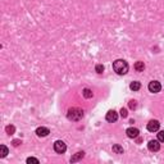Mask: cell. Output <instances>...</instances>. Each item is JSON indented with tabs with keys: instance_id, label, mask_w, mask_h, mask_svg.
Segmentation results:
<instances>
[{
	"instance_id": "1",
	"label": "cell",
	"mask_w": 164,
	"mask_h": 164,
	"mask_svg": "<svg viewBox=\"0 0 164 164\" xmlns=\"http://www.w3.org/2000/svg\"><path fill=\"white\" fill-rule=\"evenodd\" d=\"M113 69L117 72L118 75L123 76V75H126V73L128 72V64H127L126 60L117 59V60H114V62H113Z\"/></svg>"
},
{
	"instance_id": "2",
	"label": "cell",
	"mask_w": 164,
	"mask_h": 164,
	"mask_svg": "<svg viewBox=\"0 0 164 164\" xmlns=\"http://www.w3.org/2000/svg\"><path fill=\"white\" fill-rule=\"evenodd\" d=\"M67 117L69 120H80L83 117V110L80 108H71L67 113Z\"/></svg>"
},
{
	"instance_id": "10",
	"label": "cell",
	"mask_w": 164,
	"mask_h": 164,
	"mask_svg": "<svg viewBox=\"0 0 164 164\" xmlns=\"http://www.w3.org/2000/svg\"><path fill=\"white\" fill-rule=\"evenodd\" d=\"M85 157V153L83 151H78V153H76L75 155H73V157L71 158V162L72 163H75V162H78L80 159H82Z\"/></svg>"
},
{
	"instance_id": "8",
	"label": "cell",
	"mask_w": 164,
	"mask_h": 164,
	"mask_svg": "<svg viewBox=\"0 0 164 164\" xmlns=\"http://www.w3.org/2000/svg\"><path fill=\"white\" fill-rule=\"evenodd\" d=\"M159 127H160V123H159L158 120H155V119L150 120V122L148 123V129H149L150 132H155V131H158Z\"/></svg>"
},
{
	"instance_id": "17",
	"label": "cell",
	"mask_w": 164,
	"mask_h": 164,
	"mask_svg": "<svg viewBox=\"0 0 164 164\" xmlns=\"http://www.w3.org/2000/svg\"><path fill=\"white\" fill-rule=\"evenodd\" d=\"M119 113H120V117H122V118H127V115H128V112H127V109H124V108H122Z\"/></svg>"
},
{
	"instance_id": "21",
	"label": "cell",
	"mask_w": 164,
	"mask_h": 164,
	"mask_svg": "<svg viewBox=\"0 0 164 164\" xmlns=\"http://www.w3.org/2000/svg\"><path fill=\"white\" fill-rule=\"evenodd\" d=\"M136 105H137V101L136 100H131V101H129V108H131V109H135Z\"/></svg>"
},
{
	"instance_id": "12",
	"label": "cell",
	"mask_w": 164,
	"mask_h": 164,
	"mask_svg": "<svg viewBox=\"0 0 164 164\" xmlns=\"http://www.w3.org/2000/svg\"><path fill=\"white\" fill-rule=\"evenodd\" d=\"M135 69H136L137 72H144V69H145V64H144V62H136V64H135Z\"/></svg>"
},
{
	"instance_id": "14",
	"label": "cell",
	"mask_w": 164,
	"mask_h": 164,
	"mask_svg": "<svg viewBox=\"0 0 164 164\" xmlns=\"http://www.w3.org/2000/svg\"><path fill=\"white\" fill-rule=\"evenodd\" d=\"M113 151L115 153V154H123V148L120 145H113Z\"/></svg>"
},
{
	"instance_id": "5",
	"label": "cell",
	"mask_w": 164,
	"mask_h": 164,
	"mask_svg": "<svg viewBox=\"0 0 164 164\" xmlns=\"http://www.w3.org/2000/svg\"><path fill=\"white\" fill-rule=\"evenodd\" d=\"M148 149L150 151H159V149H160L159 140H150L149 144H148Z\"/></svg>"
},
{
	"instance_id": "18",
	"label": "cell",
	"mask_w": 164,
	"mask_h": 164,
	"mask_svg": "<svg viewBox=\"0 0 164 164\" xmlns=\"http://www.w3.org/2000/svg\"><path fill=\"white\" fill-rule=\"evenodd\" d=\"M95 69H96L98 73H103L104 72V66H103V64H98V66L95 67Z\"/></svg>"
},
{
	"instance_id": "22",
	"label": "cell",
	"mask_w": 164,
	"mask_h": 164,
	"mask_svg": "<svg viewBox=\"0 0 164 164\" xmlns=\"http://www.w3.org/2000/svg\"><path fill=\"white\" fill-rule=\"evenodd\" d=\"M19 144H22V141H21V140H14V141H13V146H18Z\"/></svg>"
},
{
	"instance_id": "20",
	"label": "cell",
	"mask_w": 164,
	"mask_h": 164,
	"mask_svg": "<svg viewBox=\"0 0 164 164\" xmlns=\"http://www.w3.org/2000/svg\"><path fill=\"white\" fill-rule=\"evenodd\" d=\"M27 163H38V159H36V158H27V160H26Z\"/></svg>"
},
{
	"instance_id": "9",
	"label": "cell",
	"mask_w": 164,
	"mask_h": 164,
	"mask_svg": "<svg viewBox=\"0 0 164 164\" xmlns=\"http://www.w3.org/2000/svg\"><path fill=\"white\" fill-rule=\"evenodd\" d=\"M49 133H50V131H49V128H46V127H38L36 129V135L38 137H45L49 135Z\"/></svg>"
},
{
	"instance_id": "15",
	"label": "cell",
	"mask_w": 164,
	"mask_h": 164,
	"mask_svg": "<svg viewBox=\"0 0 164 164\" xmlns=\"http://www.w3.org/2000/svg\"><path fill=\"white\" fill-rule=\"evenodd\" d=\"M82 94H83V96H85L86 99H90V98H92V96H94V94H92V91H91L90 89H85Z\"/></svg>"
},
{
	"instance_id": "7",
	"label": "cell",
	"mask_w": 164,
	"mask_h": 164,
	"mask_svg": "<svg viewBox=\"0 0 164 164\" xmlns=\"http://www.w3.org/2000/svg\"><path fill=\"white\" fill-rule=\"evenodd\" d=\"M126 133H127V136L129 137V139H136V137H139L140 131L135 127H129V128H127Z\"/></svg>"
},
{
	"instance_id": "16",
	"label": "cell",
	"mask_w": 164,
	"mask_h": 164,
	"mask_svg": "<svg viewBox=\"0 0 164 164\" xmlns=\"http://www.w3.org/2000/svg\"><path fill=\"white\" fill-rule=\"evenodd\" d=\"M5 132L8 133V135H13V133L16 132V127L14 126H7L5 127Z\"/></svg>"
},
{
	"instance_id": "3",
	"label": "cell",
	"mask_w": 164,
	"mask_h": 164,
	"mask_svg": "<svg viewBox=\"0 0 164 164\" xmlns=\"http://www.w3.org/2000/svg\"><path fill=\"white\" fill-rule=\"evenodd\" d=\"M54 150H55V153H58V154H63V153H66V150H67V145L64 144L63 141H55L54 142Z\"/></svg>"
},
{
	"instance_id": "11",
	"label": "cell",
	"mask_w": 164,
	"mask_h": 164,
	"mask_svg": "<svg viewBox=\"0 0 164 164\" xmlns=\"http://www.w3.org/2000/svg\"><path fill=\"white\" fill-rule=\"evenodd\" d=\"M129 89L133 90V91H139L141 89V83L139 81H133V82H131V85H129Z\"/></svg>"
},
{
	"instance_id": "4",
	"label": "cell",
	"mask_w": 164,
	"mask_h": 164,
	"mask_svg": "<svg viewBox=\"0 0 164 164\" xmlns=\"http://www.w3.org/2000/svg\"><path fill=\"white\" fill-rule=\"evenodd\" d=\"M149 91L150 92H154V94H157V92H159L162 90V85H160V82H158V81H151L149 83Z\"/></svg>"
},
{
	"instance_id": "6",
	"label": "cell",
	"mask_w": 164,
	"mask_h": 164,
	"mask_svg": "<svg viewBox=\"0 0 164 164\" xmlns=\"http://www.w3.org/2000/svg\"><path fill=\"white\" fill-rule=\"evenodd\" d=\"M105 119L109 123H113V122H115V120L118 119V113L115 110H109L106 113V115H105Z\"/></svg>"
},
{
	"instance_id": "19",
	"label": "cell",
	"mask_w": 164,
	"mask_h": 164,
	"mask_svg": "<svg viewBox=\"0 0 164 164\" xmlns=\"http://www.w3.org/2000/svg\"><path fill=\"white\" fill-rule=\"evenodd\" d=\"M158 140L159 142H164V131H160L158 133Z\"/></svg>"
},
{
	"instance_id": "13",
	"label": "cell",
	"mask_w": 164,
	"mask_h": 164,
	"mask_svg": "<svg viewBox=\"0 0 164 164\" xmlns=\"http://www.w3.org/2000/svg\"><path fill=\"white\" fill-rule=\"evenodd\" d=\"M7 155H8V148L5 145H0V157L5 158Z\"/></svg>"
}]
</instances>
